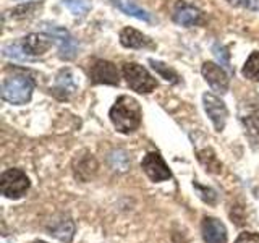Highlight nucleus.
Returning <instances> with one entry per match:
<instances>
[{
	"label": "nucleus",
	"instance_id": "6e6552de",
	"mask_svg": "<svg viewBox=\"0 0 259 243\" xmlns=\"http://www.w3.org/2000/svg\"><path fill=\"white\" fill-rule=\"evenodd\" d=\"M201 73L204 79L207 81V85L214 89L217 93H227L229 91V85H230V78L225 73V70L222 67H219L214 62H204L202 63Z\"/></svg>",
	"mask_w": 259,
	"mask_h": 243
},
{
	"label": "nucleus",
	"instance_id": "a211bd4d",
	"mask_svg": "<svg viewBox=\"0 0 259 243\" xmlns=\"http://www.w3.org/2000/svg\"><path fill=\"white\" fill-rule=\"evenodd\" d=\"M243 76L251 81H259V52H253L243 65Z\"/></svg>",
	"mask_w": 259,
	"mask_h": 243
},
{
	"label": "nucleus",
	"instance_id": "4468645a",
	"mask_svg": "<svg viewBox=\"0 0 259 243\" xmlns=\"http://www.w3.org/2000/svg\"><path fill=\"white\" fill-rule=\"evenodd\" d=\"M76 91V85L75 81H73V75L70 70H63L60 71V75L57 76V85H55V94L62 93L60 97H63V99H67V97L70 94H73Z\"/></svg>",
	"mask_w": 259,
	"mask_h": 243
},
{
	"label": "nucleus",
	"instance_id": "a878e982",
	"mask_svg": "<svg viewBox=\"0 0 259 243\" xmlns=\"http://www.w3.org/2000/svg\"><path fill=\"white\" fill-rule=\"evenodd\" d=\"M32 243H46V241H40V240H37V241H32Z\"/></svg>",
	"mask_w": 259,
	"mask_h": 243
},
{
	"label": "nucleus",
	"instance_id": "9b49d317",
	"mask_svg": "<svg viewBox=\"0 0 259 243\" xmlns=\"http://www.w3.org/2000/svg\"><path fill=\"white\" fill-rule=\"evenodd\" d=\"M52 43H54L52 36H49V34H37V32H32V34H28L26 37L23 39L21 47H23L24 55L39 57V55H44L49 51V49H51Z\"/></svg>",
	"mask_w": 259,
	"mask_h": 243
},
{
	"label": "nucleus",
	"instance_id": "b1692460",
	"mask_svg": "<svg viewBox=\"0 0 259 243\" xmlns=\"http://www.w3.org/2000/svg\"><path fill=\"white\" fill-rule=\"evenodd\" d=\"M249 10H259V0H245V5Z\"/></svg>",
	"mask_w": 259,
	"mask_h": 243
},
{
	"label": "nucleus",
	"instance_id": "423d86ee",
	"mask_svg": "<svg viewBox=\"0 0 259 243\" xmlns=\"http://www.w3.org/2000/svg\"><path fill=\"white\" fill-rule=\"evenodd\" d=\"M202 102H204V110L210 122H212L215 132H222L225 128L227 117H229V110L225 107V102L210 93L202 94Z\"/></svg>",
	"mask_w": 259,
	"mask_h": 243
},
{
	"label": "nucleus",
	"instance_id": "39448f33",
	"mask_svg": "<svg viewBox=\"0 0 259 243\" xmlns=\"http://www.w3.org/2000/svg\"><path fill=\"white\" fill-rule=\"evenodd\" d=\"M89 75H91V81L96 85H112L117 86L120 83V75L117 67L109 60L97 59L91 63L89 68Z\"/></svg>",
	"mask_w": 259,
	"mask_h": 243
},
{
	"label": "nucleus",
	"instance_id": "dca6fc26",
	"mask_svg": "<svg viewBox=\"0 0 259 243\" xmlns=\"http://www.w3.org/2000/svg\"><path fill=\"white\" fill-rule=\"evenodd\" d=\"M51 235H54L55 238H59L60 241L70 243L73 240V235H75V224H73L71 219H62V221L57 222L52 229Z\"/></svg>",
	"mask_w": 259,
	"mask_h": 243
},
{
	"label": "nucleus",
	"instance_id": "f3484780",
	"mask_svg": "<svg viewBox=\"0 0 259 243\" xmlns=\"http://www.w3.org/2000/svg\"><path fill=\"white\" fill-rule=\"evenodd\" d=\"M243 125H245V132L248 140L251 141V146L257 149L259 148V112H254L243 118Z\"/></svg>",
	"mask_w": 259,
	"mask_h": 243
},
{
	"label": "nucleus",
	"instance_id": "f03ea898",
	"mask_svg": "<svg viewBox=\"0 0 259 243\" xmlns=\"http://www.w3.org/2000/svg\"><path fill=\"white\" fill-rule=\"evenodd\" d=\"M32 91H34V81L26 75H13L5 78L2 85V97L4 101L13 105H23L31 101Z\"/></svg>",
	"mask_w": 259,
	"mask_h": 243
},
{
	"label": "nucleus",
	"instance_id": "393cba45",
	"mask_svg": "<svg viewBox=\"0 0 259 243\" xmlns=\"http://www.w3.org/2000/svg\"><path fill=\"white\" fill-rule=\"evenodd\" d=\"M227 2L232 4V5H240V7L245 5V0H227Z\"/></svg>",
	"mask_w": 259,
	"mask_h": 243
},
{
	"label": "nucleus",
	"instance_id": "9d476101",
	"mask_svg": "<svg viewBox=\"0 0 259 243\" xmlns=\"http://www.w3.org/2000/svg\"><path fill=\"white\" fill-rule=\"evenodd\" d=\"M174 21L182 26H196L204 21L202 18V12L198 10L196 7H193L186 2H177L174 8Z\"/></svg>",
	"mask_w": 259,
	"mask_h": 243
},
{
	"label": "nucleus",
	"instance_id": "f8f14e48",
	"mask_svg": "<svg viewBox=\"0 0 259 243\" xmlns=\"http://www.w3.org/2000/svg\"><path fill=\"white\" fill-rule=\"evenodd\" d=\"M202 238L206 243H227L225 225L214 217H206L201 224Z\"/></svg>",
	"mask_w": 259,
	"mask_h": 243
},
{
	"label": "nucleus",
	"instance_id": "f257e3e1",
	"mask_svg": "<svg viewBox=\"0 0 259 243\" xmlns=\"http://www.w3.org/2000/svg\"><path fill=\"white\" fill-rule=\"evenodd\" d=\"M109 117L117 132L126 135L135 132L141 125L143 112L136 99L130 96H120L115 101V104L112 105Z\"/></svg>",
	"mask_w": 259,
	"mask_h": 243
},
{
	"label": "nucleus",
	"instance_id": "1a4fd4ad",
	"mask_svg": "<svg viewBox=\"0 0 259 243\" xmlns=\"http://www.w3.org/2000/svg\"><path fill=\"white\" fill-rule=\"evenodd\" d=\"M47 34L52 36V39L59 44V52L63 60H71L76 57L78 52V46L75 43V39L71 37V34L63 28L54 26V28H47Z\"/></svg>",
	"mask_w": 259,
	"mask_h": 243
},
{
	"label": "nucleus",
	"instance_id": "0eeeda50",
	"mask_svg": "<svg viewBox=\"0 0 259 243\" xmlns=\"http://www.w3.org/2000/svg\"><path fill=\"white\" fill-rule=\"evenodd\" d=\"M141 167L144 170V174L148 175L152 182H165L168 180L172 174L167 167V164L162 159V156L159 152H148L144 156Z\"/></svg>",
	"mask_w": 259,
	"mask_h": 243
},
{
	"label": "nucleus",
	"instance_id": "20e7f679",
	"mask_svg": "<svg viewBox=\"0 0 259 243\" xmlns=\"http://www.w3.org/2000/svg\"><path fill=\"white\" fill-rule=\"evenodd\" d=\"M29 188V178L20 169H8L0 177V191L10 199H18L26 194Z\"/></svg>",
	"mask_w": 259,
	"mask_h": 243
},
{
	"label": "nucleus",
	"instance_id": "4be33fe9",
	"mask_svg": "<svg viewBox=\"0 0 259 243\" xmlns=\"http://www.w3.org/2000/svg\"><path fill=\"white\" fill-rule=\"evenodd\" d=\"M214 54H215L217 59L221 60L222 65H225L227 68L230 67V65H229V52H227V49H225L224 46L215 44V46H214Z\"/></svg>",
	"mask_w": 259,
	"mask_h": 243
},
{
	"label": "nucleus",
	"instance_id": "412c9836",
	"mask_svg": "<svg viewBox=\"0 0 259 243\" xmlns=\"http://www.w3.org/2000/svg\"><path fill=\"white\" fill-rule=\"evenodd\" d=\"M36 8H40V4H28V5H21L18 8H15L12 12V16L15 18H26V16H31L34 15Z\"/></svg>",
	"mask_w": 259,
	"mask_h": 243
},
{
	"label": "nucleus",
	"instance_id": "7ed1b4c3",
	"mask_svg": "<svg viewBox=\"0 0 259 243\" xmlns=\"http://www.w3.org/2000/svg\"><path fill=\"white\" fill-rule=\"evenodd\" d=\"M123 78L126 79L128 86L140 94H149L157 86V81L152 78L151 73L133 62L123 65Z\"/></svg>",
	"mask_w": 259,
	"mask_h": 243
},
{
	"label": "nucleus",
	"instance_id": "ddd939ff",
	"mask_svg": "<svg viewBox=\"0 0 259 243\" xmlns=\"http://www.w3.org/2000/svg\"><path fill=\"white\" fill-rule=\"evenodd\" d=\"M120 43L126 49H154L156 44L135 28H123L120 31Z\"/></svg>",
	"mask_w": 259,
	"mask_h": 243
},
{
	"label": "nucleus",
	"instance_id": "aec40b11",
	"mask_svg": "<svg viewBox=\"0 0 259 243\" xmlns=\"http://www.w3.org/2000/svg\"><path fill=\"white\" fill-rule=\"evenodd\" d=\"M63 4L70 8V12L76 16H81L89 12V8H91V4H89V0H63Z\"/></svg>",
	"mask_w": 259,
	"mask_h": 243
},
{
	"label": "nucleus",
	"instance_id": "6ab92c4d",
	"mask_svg": "<svg viewBox=\"0 0 259 243\" xmlns=\"http://www.w3.org/2000/svg\"><path fill=\"white\" fill-rule=\"evenodd\" d=\"M149 63L152 65V68L156 70L162 78H164L165 81H168V83L177 85L178 81H180V76H178V73L174 68H170L168 65L162 63V62H157V60H154V59H149Z\"/></svg>",
	"mask_w": 259,
	"mask_h": 243
},
{
	"label": "nucleus",
	"instance_id": "5701e85b",
	"mask_svg": "<svg viewBox=\"0 0 259 243\" xmlns=\"http://www.w3.org/2000/svg\"><path fill=\"white\" fill-rule=\"evenodd\" d=\"M235 243H259V233L254 232H243L238 235Z\"/></svg>",
	"mask_w": 259,
	"mask_h": 243
},
{
	"label": "nucleus",
	"instance_id": "2eb2a0df",
	"mask_svg": "<svg viewBox=\"0 0 259 243\" xmlns=\"http://www.w3.org/2000/svg\"><path fill=\"white\" fill-rule=\"evenodd\" d=\"M113 4L117 5V8H120L121 12L130 16H135V18L141 20V21H148V23L152 21L151 15L146 10H143L141 7H138L133 0H113Z\"/></svg>",
	"mask_w": 259,
	"mask_h": 243
}]
</instances>
